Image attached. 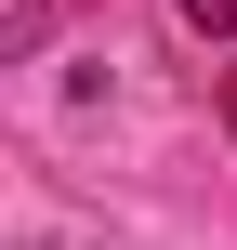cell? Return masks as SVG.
I'll return each instance as SVG.
<instances>
[{
    "instance_id": "obj_1",
    "label": "cell",
    "mask_w": 237,
    "mask_h": 250,
    "mask_svg": "<svg viewBox=\"0 0 237 250\" xmlns=\"http://www.w3.org/2000/svg\"><path fill=\"white\" fill-rule=\"evenodd\" d=\"M185 26L198 40H237V0H185Z\"/></svg>"
},
{
    "instance_id": "obj_2",
    "label": "cell",
    "mask_w": 237,
    "mask_h": 250,
    "mask_svg": "<svg viewBox=\"0 0 237 250\" xmlns=\"http://www.w3.org/2000/svg\"><path fill=\"white\" fill-rule=\"evenodd\" d=\"M40 13H53V0H0V26H13V40H40Z\"/></svg>"
}]
</instances>
